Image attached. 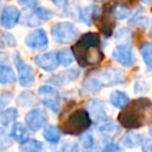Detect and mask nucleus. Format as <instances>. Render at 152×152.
Instances as JSON below:
<instances>
[{"instance_id":"40","label":"nucleus","mask_w":152,"mask_h":152,"mask_svg":"<svg viewBox=\"0 0 152 152\" xmlns=\"http://www.w3.org/2000/svg\"><path fill=\"white\" fill-rule=\"evenodd\" d=\"M102 152H121V148L117 144L109 143V144L102 149Z\"/></svg>"},{"instance_id":"15","label":"nucleus","mask_w":152,"mask_h":152,"mask_svg":"<svg viewBox=\"0 0 152 152\" xmlns=\"http://www.w3.org/2000/svg\"><path fill=\"white\" fill-rule=\"evenodd\" d=\"M80 76V69L76 67L72 68H68L66 70H63L60 74L55 75V76L51 77L48 80L49 83L53 84L54 86H63V85H66L67 83L72 82V81H75L76 79L79 78Z\"/></svg>"},{"instance_id":"14","label":"nucleus","mask_w":152,"mask_h":152,"mask_svg":"<svg viewBox=\"0 0 152 152\" xmlns=\"http://www.w3.org/2000/svg\"><path fill=\"white\" fill-rule=\"evenodd\" d=\"M116 19L112 16V12L111 10L109 12L104 10V14L102 16H99L95 20V22H97V27L99 28L100 32L104 36L106 37H110L112 36L113 32H114L115 26H116V23H115Z\"/></svg>"},{"instance_id":"13","label":"nucleus","mask_w":152,"mask_h":152,"mask_svg":"<svg viewBox=\"0 0 152 152\" xmlns=\"http://www.w3.org/2000/svg\"><path fill=\"white\" fill-rule=\"evenodd\" d=\"M87 111L90 114V117L95 122L108 121V111L104 102L99 99H91L87 104Z\"/></svg>"},{"instance_id":"33","label":"nucleus","mask_w":152,"mask_h":152,"mask_svg":"<svg viewBox=\"0 0 152 152\" xmlns=\"http://www.w3.org/2000/svg\"><path fill=\"white\" fill-rule=\"evenodd\" d=\"M99 132H102L107 138H114L117 134H119V130L118 128L116 127L114 123H107V124H104L102 127L99 128Z\"/></svg>"},{"instance_id":"16","label":"nucleus","mask_w":152,"mask_h":152,"mask_svg":"<svg viewBox=\"0 0 152 152\" xmlns=\"http://www.w3.org/2000/svg\"><path fill=\"white\" fill-rule=\"evenodd\" d=\"M10 134L12 140L19 144H22L31 139V130L27 127L26 124H23L21 122L12 123Z\"/></svg>"},{"instance_id":"28","label":"nucleus","mask_w":152,"mask_h":152,"mask_svg":"<svg viewBox=\"0 0 152 152\" xmlns=\"http://www.w3.org/2000/svg\"><path fill=\"white\" fill-rule=\"evenodd\" d=\"M140 52L142 58L146 66L149 69H152V44L151 42H144L140 47Z\"/></svg>"},{"instance_id":"21","label":"nucleus","mask_w":152,"mask_h":152,"mask_svg":"<svg viewBox=\"0 0 152 152\" xmlns=\"http://www.w3.org/2000/svg\"><path fill=\"white\" fill-rule=\"evenodd\" d=\"M17 81L14 69L8 65H0V84L10 85Z\"/></svg>"},{"instance_id":"20","label":"nucleus","mask_w":152,"mask_h":152,"mask_svg":"<svg viewBox=\"0 0 152 152\" xmlns=\"http://www.w3.org/2000/svg\"><path fill=\"white\" fill-rule=\"evenodd\" d=\"M19 117V112L15 108L4 109L0 112V124L4 127L8 126L10 124L15 123Z\"/></svg>"},{"instance_id":"18","label":"nucleus","mask_w":152,"mask_h":152,"mask_svg":"<svg viewBox=\"0 0 152 152\" xmlns=\"http://www.w3.org/2000/svg\"><path fill=\"white\" fill-rule=\"evenodd\" d=\"M42 137L48 143L53 145H56L59 143L61 139V129L56 125L49 124L44 127L42 132Z\"/></svg>"},{"instance_id":"24","label":"nucleus","mask_w":152,"mask_h":152,"mask_svg":"<svg viewBox=\"0 0 152 152\" xmlns=\"http://www.w3.org/2000/svg\"><path fill=\"white\" fill-rule=\"evenodd\" d=\"M102 88V85L97 79V77H89L82 84L83 93H96Z\"/></svg>"},{"instance_id":"12","label":"nucleus","mask_w":152,"mask_h":152,"mask_svg":"<svg viewBox=\"0 0 152 152\" xmlns=\"http://www.w3.org/2000/svg\"><path fill=\"white\" fill-rule=\"evenodd\" d=\"M35 63L39 68L45 72H54L59 66V60L57 56V52H48L40 54L35 57Z\"/></svg>"},{"instance_id":"5","label":"nucleus","mask_w":152,"mask_h":152,"mask_svg":"<svg viewBox=\"0 0 152 152\" xmlns=\"http://www.w3.org/2000/svg\"><path fill=\"white\" fill-rule=\"evenodd\" d=\"M54 16V12L46 7H35L32 8L30 12H25L23 17L22 24L27 27H36L40 24L51 20Z\"/></svg>"},{"instance_id":"23","label":"nucleus","mask_w":152,"mask_h":152,"mask_svg":"<svg viewBox=\"0 0 152 152\" xmlns=\"http://www.w3.org/2000/svg\"><path fill=\"white\" fill-rule=\"evenodd\" d=\"M16 102L18 106L20 107H30V106H35L38 104V99L35 95L30 91H23L19 94V96L17 97Z\"/></svg>"},{"instance_id":"7","label":"nucleus","mask_w":152,"mask_h":152,"mask_svg":"<svg viewBox=\"0 0 152 152\" xmlns=\"http://www.w3.org/2000/svg\"><path fill=\"white\" fill-rule=\"evenodd\" d=\"M113 58L120 65L129 67L136 62V55L132 48L127 44L118 45L113 51Z\"/></svg>"},{"instance_id":"38","label":"nucleus","mask_w":152,"mask_h":152,"mask_svg":"<svg viewBox=\"0 0 152 152\" xmlns=\"http://www.w3.org/2000/svg\"><path fill=\"white\" fill-rule=\"evenodd\" d=\"M18 2L28 8H35L38 5V0H18Z\"/></svg>"},{"instance_id":"31","label":"nucleus","mask_w":152,"mask_h":152,"mask_svg":"<svg viewBox=\"0 0 152 152\" xmlns=\"http://www.w3.org/2000/svg\"><path fill=\"white\" fill-rule=\"evenodd\" d=\"M12 145V139L10 134H7L4 126L0 127V150L5 151L10 149Z\"/></svg>"},{"instance_id":"2","label":"nucleus","mask_w":152,"mask_h":152,"mask_svg":"<svg viewBox=\"0 0 152 152\" xmlns=\"http://www.w3.org/2000/svg\"><path fill=\"white\" fill-rule=\"evenodd\" d=\"M152 120V102L149 98L140 97L127 104L118 115L119 123L127 129H136Z\"/></svg>"},{"instance_id":"30","label":"nucleus","mask_w":152,"mask_h":152,"mask_svg":"<svg viewBox=\"0 0 152 152\" xmlns=\"http://www.w3.org/2000/svg\"><path fill=\"white\" fill-rule=\"evenodd\" d=\"M59 99H60L59 95L48 96V97L45 98L44 106L50 111H52L53 113L57 114L60 111V102H59Z\"/></svg>"},{"instance_id":"39","label":"nucleus","mask_w":152,"mask_h":152,"mask_svg":"<svg viewBox=\"0 0 152 152\" xmlns=\"http://www.w3.org/2000/svg\"><path fill=\"white\" fill-rule=\"evenodd\" d=\"M141 146L143 152H152V139L145 138Z\"/></svg>"},{"instance_id":"17","label":"nucleus","mask_w":152,"mask_h":152,"mask_svg":"<svg viewBox=\"0 0 152 152\" xmlns=\"http://www.w3.org/2000/svg\"><path fill=\"white\" fill-rule=\"evenodd\" d=\"M100 7L97 5H88L79 10V18L84 24L91 26L93 21H95L100 16Z\"/></svg>"},{"instance_id":"45","label":"nucleus","mask_w":152,"mask_h":152,"mask_svg":"<svg viewBox=\"0 0 152 152\" xmlns=\"http://www.w3.org/2000/svg\"><path fill=\"white\" fill-rule=\"evenodd\" d=\"M104 1H109V0H104Z\"/></svg>"},{"instance_id":"11","label":"nucleus","mask_w":152,"mask_h":152,"mask_svg":"<svg viewBox=\"0 0 152 152\" xmlns=\"http://www.w3.org/2000/svg\"><path fill=\"white\" fill-rule=\"evenodd\" d=\"M21 12L15 5H7L3 8L0 17V24L3 28L12 29L18 24Z\"/></svg>"},{"instance_id":"4","label":"nucleus","mask_w":152,"mask_h":152,"mask_svg":"<svg viewBox=\"0 0 152 152\" xmlns=\"http://www.w3.org/2000/svg\"><path fill=\"white\" fill-rule=\"evenodd\" d=\"M51 33L55 42L66 45L75 42L80 34V31L72 23L60 22L53 25Z\"/></svg>"},{"instance_id":"9","label":"nucleus","mask_w":152,"mask_h":152,"mask_svg":"<svg viewBox=\"0 0 152 152\" xmlns=\"http://www.w3.org/2000/svg\"><path fill=\"white\" fill-rule=\"evenodd\" d=\"M16 66L18 70V81L22 87H30L35 81V72L33 68L27 63H25L18 56L16 59Z\"/></svg>"},{"instance_id":"25","label":"nucleus","mask_w":152,"mask_h":152,"mask_svg":"<svg viewBox=\"0 0 152 152\" xmlns=\"http://www.w3.org/2000/svg\"><path fill=\"white\" fill-rule=\"evenodd\" d=\"M80 144L83 152H98V146H96L93 136L90 132H86L81 136Z\"/></svg>"},{"instance_id":"6","label":"nucleus","mask_w":152,"mask_h":152,"mask_svg":"<svg viewBox=\"0 0 152 152\" xmlns=\"http://www.w3.org/2000/svg\"><path fill=\"white\" fill-rule=\"evenodd\" d=\"M48 114L42 108H34L25 115V124L31 132H38L48 122Z\"/></svg>"},{"instance_id":"1","label":"nucleus","mask_w":152,"mask_h":152,"mask_svg":"<svg viewBox=\"0 0 152 152\" xmlns=\"http://www.w3.org/2000/svg\"><path fill=\"white\" fill-rule=\"evenodd\" d=\"M72 51L79 65L86 67L96 65L104 60V52L102 50V42L99 34L87 32L83 34L72 46Z\"/></svg>"},{"instance_id":"8","label":"nucleus","mask_w":152,"mask_h":152,"mask_svg":"<svg viewBox=\"0 0 152 152\" xmlns=\"http://www.w3.org/2000/svg\"><path fill=\"white\" fill-rule=\"evenodd\" d=\"M97 79L102 83V87L104 86H114V85H120L125 82V75L123 70L119 68H108L104 69L98 75Z\"/></svg>"},{"instance_id":"36","label":"nucleus","mask_w":152,"mask_h":152,"mask_svg":"<svg viewBox=\"0 0 152 152\" xmlns=\"http://www.w3.org/2000/svg\"><path fill=\"white\" fill-rule=\"evenodd\" d=\"M12 100V93L10 92H4L0 95V112L6 108L10 102Z\"/></svg>"},{"instance_id":"22","label":"nucleus","mask_w":152,"mask_h":152,"mask_svg":"<svg viewBox=\"0 0 152 152\" xmlns=\"http://www.w3.org/2000/svg\"><path fill=\"white\" fill-rule=\"evenodd\" d=\"M143 138L140 134H137V132H128L127 134L124 136L123 140H122V144L126 147V148H136L138 146H141L143 143Z\"/></svg>"},{"instance_id":"41","label":"nucleus","mask_w":152,"mask_h":152,"mask_svg":"<svg viewBox=\"0 0 152 152\" xmlns=\"http://www.w3.org/2000/svg\"><path fill=\"white\" fill-rule=\"evenodd\" d=\"M52 2H54L55 4H57V5H59V6H63V5H65V3H66V0H51Z\"/></svg>"},{"instance_id":"26","label":"nucleus","mask_w":152,"mask_h":152,"mask_svg":"<svg viewBox=\"0 0 152 152\" xmlns=\"http://www.w3.org/2000/svg\"><path fill=\"white\" fill-rule=\"evenodd\" d=\"M111 12L116 20H125V19L129 18V16L132 15V10H130L129 6L123 3H118L113 7H111Z\"/></svg>"},{"instance_id":"32","label":"nucleus","mask_w":152,"mask_h":152,"mask_svg":"<svg viewBox=\"0 0 152 152\" xmlns=\"http://www.w3.org/2000/svg\"><path fill=\"white\" fill-rule=\"evenodd\" d=\"M132 38V33L128 27H123L120 28L117 33L115 34V39L118 42H122V44H128L130 42Z\"/></svg>"},{"instance_id":"3","label":"nucleus","mask_w":152,"mask_h":152,"mask_svg":"<svg viewBox=\"0 0 152 152\" xmlns=\"http://www.w3.org/2000/svg\"><path fill=\"white\" fill-rule=\"evenodd\" d=\"M91 123V117L88 111L79 109L62 122L61 130L67 134H80L88 129Z\"/></svg>"},{"instance_id":"44","label":"nucleus","mask_w":152,"mask_h":152,"mask_svg":"<svg viewBox=\"0 0 152 152\" xmlns=\"http://www.w3.org/2000/svg\"><path fill=\"white\" fill-rule=\"evenodd\" d=\"M149 134H150V136L152 138V123H151V125L149 126Z\"/></svg>"},{"instance_id":"27","label":"nucleus","mask_w":152,"mask_h":152,"mask_svg":"<svg viewBox=\"0 0 152 152\" xmlns=\"http://www.w3.org/2000/svg\"><path fill=\"white\" fill-rule=\"evenodd\" d=\"M44 144L35 139H29L28 141L22 143L19 148V152H42Z\"/></svg>"},{"instance_id":"19","label":"nucleus","mask_w":152,"mask_h":152,"mask_svg":"<svg viewBox=\"0 0 152 152\" xmlns=\"http://www.w3.org/2000/svg\"><path fill=\"white\" fill-rule=\"evenodd\" d=\"M129 98L128 95L123 91L114 90L110 94V102L113 107L117 109H123L127 106Z\"/></svg>"},{"instance_id":"10","label":"nucleus","mask_w":152,"mask_h":152,"mask_svg":"<svg viewBox=\"0 0 152 152\" xmlns=\"http://www.w3.org/2000/svg\"><path fill=\"white\" fill-rule=\"evenodd\" d=\"M25 44L31 49L42 51L48 47L49 38L47 35V32L44 29H35L34 31L28 33V35L25 38Z\"/></svg>"},{"instance_id":"47","label":"nucleus","mask_w":152,"mask_h":152,"mask_svg":"<svg viewBox=\"0 0 152 152\" xmlns=\"http://www.w3.org/2000/svg\"><path fill=\"white\" fill-rule=\"evenodd\" d=\"M0 1H1V0H0Z\"/></svg>"},{"instance_id":"34","label":"nucleus","mask_w":152,"mask_h":152,"mask_svg":"<svg viewBox=\"0 0 152 152\" xmlns=\"http://www.w3.org/2000/svg\"><path fill=\"white\" fill-rule=\"evenodd\" d=\"M0 45L3 47H7V48H12L16 46V38L10 33H1Z\"/></svg>"},{"instance_id":"29","label":"nucleus","mask_w":152,"mask_h":152,"mask_svg":"<svg viewBox=\"0 0 152 152\" xmlns=\"http://www.w3.org/2000/svg\"><path fill=\"white\" fill-rule=\"evenodd\" d=\"M57 56H58L59 63L63 66H69L75 60L74 53L68 49H63V50L57 52Z\"/></svg>"},{"instance_id":"42","label":"nucleus","mask_w":152,"mask_h":152,"mask_svg":"<svg viewBox=\"0 0 152 152\" xmlns=\"http://www.w3.org/2000/svg\"><path fill=\"white\" fill-rule=\"evenodd\" d=\"M149 36L152 38V20H151V25H150V30H149Z\"/></svg>"},{"instance_id":"46","label":"nucleus","mask_w":152,"mask_h":152,"mask_svg":"<svg viewBox=\"0 0 152 152\" xmlns=\"http://www.w3.org/2000/svg\"><path fill=\"white\" fill-rule=\"evenodd\" d=\"M92 1H96V0H92Z\"/></svg>"},{"instance_id":"43","label":"nucleus","mask_w":152,"mask_h":152,"mask_svg":"<svg viewBox=\"0 0 152 152\" xmlns=\"http://www.w3.org/2000/svg\"><path fill=\"white\" fill-rule=\"evenodd\" d=\"M143 1H144L146 4H149V5H151L152 4V0H143Z\"/></svg>"},{"instance_id":"37","label":"nucleus","mask_w":152,"mask_h":152,"mask_svg":"<svg viewBox=\"0 0 152 152\" xmlns=\"http://www.w3.org/2000/svg\"><path fill=\"white\" fill-rule=\"evenodd\" d=\"M57 152H80L79 149V145L77 143H70V142H65L62 144Z\"/></svg>"},{"instance_id":"35","label":"nucleus","mask_w":152,"mask_h":152,"mask_svg":"<svg viewBox=\"0 0 152 152\" xmlns=\"http://www.w3.org/2000/svg\"><path fill=\"white\" fill-rule=\"evenodd\" d=\"M38 94L45 97H48V96H53V95H59L58 91L56 90V88L52 86H48V85H45L38 88Z\"/></svg>"}]
</instances>
